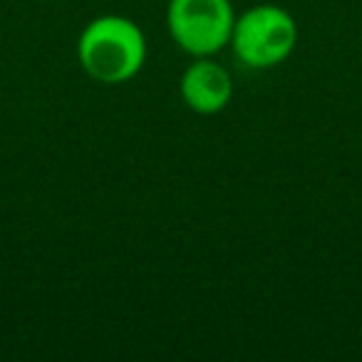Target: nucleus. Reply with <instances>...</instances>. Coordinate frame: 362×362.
I'll list each match as a JSON object with an SVG mask.
<instances>
[{
  "mask_svg": "<svg viewBox=\"0 0 362 362\" xmlns=\"http://www.w3.org/2000/svg\"><path fill=\"white\" fill-rule=\"evenodd\" d=\"M77 60L100 85H124L144 67L146 37L129 18L100 16L80 33Z\"/></svg>",
  "mask_w": 362,
  "mask_h": 362,
  "instance_id": "1",
  "label": "nucleus"
},
{
  "mask_svg": "<svg viewBox=\"0 0 362 362\" xmlns=\"http://www.w3.org/2000/svg\"><path fill=\"white\" fill-rule=\"evenodd\" d=\"M179 92L181 100L197 115H218L231 102L233 80L214 57H194L192 65L181 72Z\"/></svg>",
  "mask_w": 362,
  "mask_h": 362,
  "instance_id": "4",
  "label": "nucleus"
},
{
  "mask_svg": "<svg viewBox=\"0 0 362 362\" xmlns=\"http://www.w3.org/2000/svg\"><path fill=\"white\" fill-rule=\"evenodd\" d=\"M233 55L251 70H271L291 57L298 45V23L286 8L263 3L236 18L231 33Z\"/></svg>",
  "mask_w": 362,
  "mask_h": 362,
  "instance_id": "2",
  "label": "nucleus"
},
{
  "mask_svg": "<svg viewBox=\"0 0 362 362\" xmlns=\"http://www.w3.org/2000/svg\"><path fill=\"white\" fill-rule=\"evenodd\" d=\"M231 0H169L166 25L179 50L192 57H214L231 42Z\"/></svg>",
  "mask_w": 362,
  "mask_h": 362,
  "instance_id": "3",
  "label": "nucleus"
}]
</instances>
